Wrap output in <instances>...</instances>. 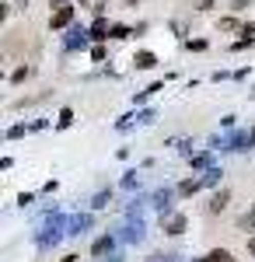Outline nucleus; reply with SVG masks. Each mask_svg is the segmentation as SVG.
<instances>
[{
  "mask_svg": "<svg viewBox=\"0 0 255 262\" xmlns=\"http://www.w3.org/2000/svg\"><path fill=\"white\" fill-rule=\"evenodd\" d=\"M74 18H77V7H74V4H59V7H53V14H49V32L70 28Z\"/></svg>",
  "mask_w": 255,
  "mask_h": 262,
  "instance_id": "obj_1",
  "label": "nucleus"
},
{
  "mask_svg": "<svg viewBox=\"0 0 255 262\" xmlns=\"http://www.w3.org/2000/svg\"><path fill=\"white\" fill-rule=\"evenodd\" d=\"M88 42H91V32H88L84 25H70L67 35H63V49H67V53H74V49H88Z\"/></svg>",
  "mask_w": 255,
  "mask_h": 262,
  "instance_id": "obj_2",
  "label": "nucleus"
},
{
  "mask_svg": "<svg viewBox=\"0 0 255 262\" xmlns=\"http://www.w3.org/2000/svg\"><path fill=\"white\" fill-rule=\"evenodd\" d=\"M161 227H164V234L178 238V234H185L189 221H185V213H161Z\"/></svg>",
  "mask_w": 255,
  "mask_h": 262,
  "instance_id": "obj_3",
  "label": "nucleus"
},
{
  "mask_svg": "<svg viewBox=\"0 0 255 262\" xmlns=\"http://www.w3.org/2000/svg\"><path fill=\"white\" fill-rule=\"evenodd\" d=\"M178 196V189H157L154 196H151V206L161 210V213H172V200Z\"/></svg>",
  "mask_w": 255,
  "mask_h": 262,
  "instance_id": "obj_4",
  "label": "nucleus"
},
{
  "mask_svg": "<svg viewBox=\"0 0 255 262\" xmlns=\"http://www.w3.org/2000/svg\"><path fill=\"white\" fill-rule=\"evenodd\" d=\"M112 252H116V234H101L98 242L91 245V259H105Z\"/></svg>",
  "mask_w": 255,
  "mask_h": 262,
  "instance_id": "obj_5",
  "label": "nucleus"
},
{
  "mask_svg": "<svg viewBox=\"0 0 255 262\" xmlns=\"http://www.w3.org/2000/svg\"><path fill=\"white\" fill-rule=\"evenodd\" d=\"M88 32H91V42H109V32H112V25H109V18L101 14V18L91 21V28H88Z\"/></svg>",
  "mask_w": 255,
  "mask_h": 262,
  "instance_id": "obj_6",
  "label": "nucleus"
},
{
  "mask_svg": "<svg viewBox=\"0 0 255 262\" xmlns=\"http://www.w3.org/2000/svg\"><path fill=\"white\" fill-rule=\"evenodd\" d=\"M133 67H137V70H154L157 56L151 53V49H140V53H133Z\"/></svg>",
  "mask_w": 255,
  "mask_h": 262,
  "instance_id": "obj_7",
  "label": "nucleus"
},
{
  "mask_svg": "<svg viewBox=\"0 0 255 262\" xmlns=\"http://www.w3.org/2000/svg\"><path fill=\"white\" fill-rule=\"evenodd\" d=\"M199 189H203V179H185V182H178V196H196Z\"/></svg>",
  "mask_w": 255,
  "mask_h": 262,
  "instance_id": "obj_8",
  "label": "nucleus"
},
{
  "mask_svg": "<svg viewBox=\"0 0 255 262\" xmlns=\"http://www.w3.org/2000/svg\"><path fill=\"white\" fill-rule=\"evenodd\" d=\"M119 238H122V242H140V238H143V221L137 217V224H130V227H126Z\"/></svg>",
  "mask_w": 255,
  "mask_h": 262,
  "instance_id": "obj_9",
  "label": "nucleus"
},
{
  "mask_svg": "<svg viewBox=\"0 0 255 262\" xmlns=\"http://www.w3.org/2000/svg\"><path fill=\"white\" fill-rule=\"evenodd\" d=\"M227 203H231V192H227V189L214 192V200H210V213H220V210H224Z\"/></svg>",
  "mask_w": 255,
  "mask_h": 262,
  "instance_id": "obj_10",
  "label": "nucleus"
},
{
  "mask_svg": "<svg viewBox=\"0 0 255 262\" xmlns=\"http://www.w3.org/2000/svg\"><path fill=\"white\" fill-rule=\"evenodd\" d=\"M88 227H91V217L84 213V217H74V221H70V231H67V234H74V238H77V234L88 231Z\"/></svg>",
  "mask_w": 255,
  "mask_h": 262,
  "instance_id": "obj_11",
  "label": "nucleus"
},
{
  "mask_svg": "<svg viewBox=\"0 0 255 262\" xmlns=\"http://www.w3.org/2000/svg\"><path fill=\"white\" fill-rule=\"evenodd\" d=\"M74 126V108H59L56 116V129H70Z\"/></svg>",
  "mask_w": 255,
  "mask_h": 262,
  "instance_id": "obj_12",
  "label": "nucleus"
},
{
  "mask_svg": "<svg viewBox=\"0 0 255 262\" xmlns=\"http://www.w3.org/2000/svg\"><path fill=\"white\" fill-rule=\"evenodd\" d=\"M28 129H32V122H14V126L7 129V140H21V137H25Z\"/></svg>",
  "mask_w": 255,
  "mask_h": 262,
  "instance_id": "obj_13",
  "label": "nucleus"
},
{
  "mask_svg": "<svg viewBox=\"0 0 255 262\" xmlns=\"http://www.w3.org/2000/svg\"><path fill=\"white\" fill-rule=\"evenodd\" d=\"M130 35H133V28H130V25H112V32H109V39H116V42L130 39Z\"/></svg>",
  "mask_w": 255,
  "mask_h": 262,
  "instance_id": "obj_14",
  "label": "nucleus"
},
{
  "mask_svg": "<svg viewBox=\"0 0 255 262\" xmlns=\"http://www.w3.org/2000/svg\"><path fill=\"white\" fill-rule=\"evenodd\" d=\"M220 175H224V171L210 164V168H206V175H203V185H217V182H220Z\"/></svg>",
  "mask_w": 255,
  "mask_h": 262,
  "instance_id": "obj_15",
  "label": "nucleus"
},
{
  "mask_svg": "<svg viewBox=\"0 0 255 262\" xmlns=\"http://www.w3.org/2000/svg\"><path fill=\"white\" fill-rule=\"evenodd\" d=\"M206 259H210V262H235V259H231V252H227V248H214V252H210Z\"/></svg>",
  "mask_w": 255,
  "mask_h": 262,
  "instance_id": "obj_16",
  "label": "nucleus"
},
{
  "mask_svg": "<svg viewBox=\"0 0 255 262\" xmlns=\"http://www.w3.org/2000/svg\"><path fill=\"white\" fill-rule=\"evenodd\" d=\"M109 200H112V192H98V196L91 200V210H105V206H109Z\"/></svg>",
  "mask_w": 255,
  "mask_h": 262,
  "instance_id": "obj_17",
  "label": "nucleus"
},
{
  "mask_svg": "<svg viewBox=\"0 0 255 262\" xmlns=\"http://www.w3.org/2000/svg\"><path fill=\"white\" fill-rule=\"evenodd\" d=\"M105 56H109V53H105V46H101V42H95V46H91V60H95V63H105Z\"/></svg>",
  "mask_w": 255,
  "mask_h": 262,
  "instance_id": "obj_18",
  "label": "nucleus"
},
{
  "mask_svg": "<svg viewBox=\"0 0 255 262\" xmlns=\"http://www.w3.org/2000/svg\"><path fill=\"white\" fill-rule=\"evenodd\" d=\"M28 74H32L28 67H14V74H11V84H21L25 77H28Z\"/></svg>",
  "mask_w": 255,
  "mask_h": 262,
  "instance_id": "obj_19",
  "label": "nucleus"
},
{
  "mask_svg": "<svg viewBox=\"0 0 255 262\" xmlns=\"http://www.w3.org/2000/svg\"><path fill=\"white\" fill-rule=\"evenodd\" d=\"M217 28H220V32H235L238 21H235V18H220V21H217Z\"/></svg>",
  "mask_w": 255,
  "mask_h": 262,
  "instance_id": "obj_20",
  "label": "nucleus"
},
{
  "mask_svg": "<svg viewBox=\"0 0 255 262\" xmlns=\"http://www.w3.org/2000/svg\"><path fill=\"white\" fill-rule=\"evenodd\" d=\"M185 49H193V53H203V49H206V39H189V42H185Z\"/></svg>",
  "mask_w": 255,
  "mask_h": 262,
  "instance_id": "obj_21",
  "label": "nucleus"
},
{
  "mask_svg": "<svg viewBox=\"0 0 255 262\" xmlns=\"http://www.w3.org/2000/svg\"><path fill=\"white\" fill-rule=\"evenodd\" d=\"M193 168H210V154H196V158H193Z\"/></svg>",
  "mask_w": 255,
  "mask_h": 262,
  "instance_id": "obj_22",
  "label": "nucleus"
},
{
  "mask_svg": "<svg viewBox=\"0 0 255 262\" xmlns=\"http://www.w3.org/2000/svg\"><path fill=\"white\" fill-rule=\"evenodd\" d=\"M32 203H35V192H21V196H18V206H21V210H25V206H32Z\"/></svg>",
  "mask_w": 255,
  "mask_h": 262,
  "instance_id": "obj_23",
  "label": "nucleus"
},
{
  "mask_svg": "<svg viewBox=\"0 0 255 262\" xmlns=\"http://www.w3.org/2000/svg\"><path fill=\"white\" fill-rule=\"evenodd\" d=\"M137 122H143V126H147V122H154V112H151V108H143V112H137Z\"/></svg>",
  "mask_w": 255,
  "mask_h": 262,
  "instance_id": "obj_24",
  "label": "nucleus"
},
{
  "mask_svg": "<svg viewBox=\"0 0 255 262\" xmlns=\"http://www.w3.org/2000/svg\"><path fill=\"white\" fill-rule=\"evenodd\" d=\"M241 227H255V206L245 213V217H241Z\"/></svg>",
  "mask_w": 255,
  "mask_h": 262,
  "instance_id": "obj_25",
  "label": "nucleus"
},
{
  "mask_svg": "<svg viewBox=\"0 0 255 262\" xmlns=\"http://www.w3.org/2000/svg\"><path fill=\"white\" fill-rule=\"evenodd\" d=\"M137 185V171H126V179H122V189H133Z\"/></svg>",
  "mask_w": 255,
  "mask_h": 262,
  "instance_id": "obj_26",
  "label": "nucleus"
},
{
  "mask_svg": "<svg viewBox=\"0 0 255 262\" xmlns=\"http://www.w3.org/2000/svg\"><path fill=\"white\" fill-rule=\"evenodd\" d=\"M11 7H14V4H0V25L7 21V14H11Z\"/></svg>",
  "mask_w": 255,
  "mask_h": 262,
  "instance_id": "obj_27",
  "label": "nucleus"
},
{
  "mask_svg": "<svg viewBox=\"0 0 255 262\" xmlns=\"http://www.w3.org/2000/svg\"><path fill=\"white\" fill-rule=\"evenodd\" d=\"M147 262H175V255H161V252H157V255H151Z\"/></svg>",
  "mask_w": 255,
  "mask_h": 262,
  "instance_id": "obj_28",
  "label": "nucleus"
},
{
  "mask_svg": "<svg viewBox=\"0 0 255 262\" xmlns=\"http://www.w3.org/2000/svg\"><path fill=\"white\" fill-rule=\"evenodd\" d=\"M231 7L235 11H245V7H252V0H231Z\"/></svg>",
  "mask_w": 255,
  "mask_h": 262,
  "instance_id": "obj_29",
  "label": "nucleus"
},
{
  "mask_svg": "<svg viewBox=\"0 0 255 262\" xmlns=\"http://www.w3.org/2000/svg\"><path fill=\"white\" fill-rule=\"evenodd\" d=\"M214 7V0H196V11H210Z\"/></svg>",
  "mask_w": 255,
  "mask_h": 262,
  "instance_id": "obj_30",
  "label": "nucleus"
},
{
  "mask_svg": "<svg viewBox=\"0 0 255 262\" xmlns=\"http://www.w3.org/2000/svg\"><path fill=\"white\" fill-rule=\"evenodd\" d=\"M14 11H28V0H14Z\"/></svg>",
  "mask_w": 255,
  "mask_h": 262,
  "instance_id": "obj_31",
  "label": "nucleus"
},
{
  "mask_svg": "<svg viewBox=\"0 0 255 262\" xmlns=\"http://www.w3.org/2000/svg\"><path fill=\"white\" fill-rule=\"evenodd\" d=\"M59 262H77V255H63V259H59Z\"/></svg>",
  "mask_w": 255,
  "mask_h": 262,
  "instance_id": "obj_32",
  "label": "nucleus"
},
{
  "mask_svg": "<svg viewBox=\"0 0 255 262\" xmlns=\"http://www.w3.org/2000/svg\"><path fill=\"white\" fill-rule=\"evenodd\" d=\"M248 252H252V255H255V238H252V242H248Z\"/></svg>",
  "mask_w": 255,
  "mask_h": 262,
  "instance_id": "obj_33",
  "label": "nucleus"
},
{
  "mask_svg": "<svg viewBox=\"0 0 255 262\" xmlns=\"http://www.w3.org/2000/svg\"><path fill=\"white\" fill-rule=\"evenodd\" d=\"M77 4H80V7H91V0H77Z\"/></svg>",
  "mask_w": 255,
  "mask_h": 262,
  "instance_id": "obj_34",
  "label": "nucleus"
},
{
  "mask_svg": "<svg viewBox=\"0 0 255 262\" xmlns=\"http://www.w3.org/2000/svg\"><path fill=\"white\" fill-rule=\"evenodd\" d=\"M248 140H252V147H255V129H252V133H248Z\"/></svg>",
  "mask_w": 255,
  "mask_h": 262,
  "instance_id": "obj_35",
  "label": "nucleus"
},
{
  "mask_svg": "<svg viewBox=\"0 0 255 262\" xmlns=\"http://www.w3.org/2000/svg\"><path fill=\"white\" fill-rule=\"evenodd\" d=\"M133 4H137V0H126V7H133Z\"/></svg>",
  "mask_w": 255,
  "mask_h": 262,
  "instance_id": "obj_36",
  "label": "nucleus"
},
{
  "mask_svg": "<svg viewBox=\"0 0 255 262\" xmlns=\"http://www.w3.org/2000/svg\"><path fill=\"white\" fill-rule=\"evenodd\" d=\"M196 262H210V259H196Z\"/></svg>",
  "mask_w": 255,
  "mask_h": 262,
  "instance_id": "obj_37",
  "label": "nucleus"
}]
</instances>
